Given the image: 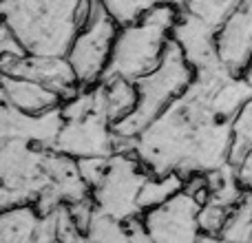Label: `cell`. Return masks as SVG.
I'll return each mask as SVG.
<instances>
[{"instance_id": "obj_21", "label": "cell", "mask_w": 252, "mask_h": 243, "mask_svg": "<svg viewBox=\"0 0 252 243\" xmlns=\"http://www.w3.org/2000/svg\"><path fill=\"white\" fill-rule=\"evenodd\" d=\"M104 7L113 13V18L120 22V27L130 25V22L139 20L151 7L161 2H175V4H186V0H102Z\"/></svg>"}, {"instance_id": "obj_1", "label": "cell", "mask_w": 252, "mask_h": 243, "mask_svg": "<svg viewBox=\"0 0 252 243\" xmlns=\"http://www.w3.org/2000/svg\"><path fill=\"white\" fill-rule=\"evenodd\" d=\"M250 97L252 87L223 60L201 66L190 87L137 135L135 155L153 175L210 173L230 161L232 120Z\"/></svg>"}, {"instance_id": "obj_5", "label": "cell", "mask_w": 252, "mask_h": 243, "mask_svg": "<svg viewBox=\"0 0 252 243\" xmlns=\"http://www.w3.org/2000/svg\"><path fill=\"white\" fill-rule=\"evenodd\" d=\"M51 148L20 137H0V208L35 204L40 192L51 186Z\"/></svg>"}, {"instance_id": "obj_20", "label": "cell", "mask_w": 252, "mask_h": 243, "mask_svg": "<svg viewBox=\"0 0 252 243\" xmlns=\"http://www.w3.org/2000/svg\"><path fill=\"white\" fill-rule=\"evenodd\" d=\"M239 4L241 0H186L184 7L219 31Z\"/></svg>"}, {"instance_id": "obj_13", "label": "cell", "mask_w": 252, "mask_h": 243, "mask_svg": "<svg viewBox=\"0 0 252 243\" xmlns=\"http://www.w3.org/2000/svg\"><path fill=\"white\" fill-rule=\"evenodd\" d=\"M217 33L219 31L215 27H210L199 16L190 13L186 7L182 9L177 25L173 27V40L182 44L184 53H186L188 62L195 66V71L221 60L217 49Z\"/></svg>"}, {"instance_id": "obj_9", "label": "cell", "mask_w": 252, "mask_h": 243, "mask_svg": "<svg viewBox=\"0 0 252 243\" xmlns=\"http://www.w3.org/2000/svg\"><path fill=\"white\" fill-rule=\"evenodd\" d=\"M56 151L75 157H109L115 152V130L113 122L104 111H91L84 118L64 120L58 135Z\"/></svg>"}, {"instance_id": "obj_11", "label": "cell", "mask_w": 252, "mask_h": 243, "mask_svg": "<svg viewBox=\"0 0 252 243\" xmlns=\"http://www.w3.org/2000/svg\"><path fill=\"white\" fill-rule=\"evenodd\" d=\"M62 124L64 115L60 106L44 113H25L9 102H2L0 109V137H20L44 148H56Z\"/></svg>"}, {"instance_id": "obj_18", "label": "cell", "mask_w": 252, "mask_h": 243, "mask_svg": "<svg viewBox=\"0 0 252 243\" xmlns=\"http://www.w3.org/2000/svg\"><path fill=\"white\" fill-rule=\"evenodd\" d=\"M219 237L223 241H252V190L246 188L241 201L228 213Z\"/></svg>"}, {"instance_id": "obj_22", "label": "cell", "mask_w": 252, "mask_h": 243, "mask_svg": "<svg viewBox=\"0 0 252 243\" xmlns=\"http://www.w3.org/2000/svg\"><path fill=\"white\" fill-rule=\"evenodd\" d=\"M87 239L89 241H128L126 221L115 219V217H111V214L95 208L91 223H89Z\"/></svg>"}, {"instance_id": "obj_25", "label": "cell", "mask_w": 252, "mask_h": 243, "mask_svg": "<svg viewBox=\"0 0 252 243\" xmlns=\"http://www.w3.org/2000/svg\"><path fill=\"white\" fill-rule=\"evenodd\" d=\"M0 53L2 56H27V49L22 47V42L13 35V31L4 22L0 29Z\"/></svg>"}, {"instance_id": "obj_12", "label": "cell", "mask_w": 252, "mask_h": 243, "mask_svg": "<svg viewBox=\"0 0 252 243\" xmlns=\"http://www.w3.org/2000/svg\"><path fill=\"white\" fill-rule=\"evenodd\" d=\"M217 49L223 64L235 73H241L252 56V0H241L235 13L219 29Z\"/></svg>"}, {"instance_id": "obj_3", "label": "cell", "mask_w": 252, "mask_h": 243, "mask_svg": "<svg viewBox=\"0 0 252 243\" xmlns=\"http://www.w3.org/2000/svg\"><path fill=\"white\" fill-rule=\"evenodd\" d=\"M80 0H2V22L31 56H66L80 31Z\"/></svg>"}, {"instance_id": "obj_14", "label": "cell", "mask_w": 252, "mask_h": 243, "mask_svg": "<svg viewBox=\"0 0 252 243\" xmlns=\"http://www.w3.org/2000/svg\"><path fill=\"white\" fill-rule=\"evenodd\" d=\"M0 89H2V102H9L25 113H44L62 104L60 93L29 78L2 73Z\"/></svg>"}, {"instance_id": "obj_16", "label": "cell", "mask_w": 252, "mask_h": 243, "mask_svg": "<svg viewBox=\"0 0 252 243\" xmlns=\"http://www.w3.org/2000/svg\"><path fill=\"white\" fill-rule=\"evenodd\" d=\"M102 84H104V95H106V115H109V120L113 124L133 113L139 100L137 82L126 78H115Z\"/></svg>"}, {"instance_id": "obj_17", "label": "cell", "mask_w": 252, "mask_h": 243, "mask_svg": "<svg viewBox=\"0 0 252 243\" xmlns=\"http://www.w3.org/2000/svg\"><path fill=\"white\" fill-rule=\"evenodd\" d=\"M186 186V177L179 173H166V175H151L146 179V183L142 186V192H139V210H148L155 208V206L168 201L170 197H175L179 190H184Z\"/></svg>"}, {"instance_id": "obj_6", "label": "cell", "mask_w": 252, "mask_h": 243, "mask_svg": "<svg viewBox=\"0 0 252 243\" xmlns=\"http://www.w3.org/2000/svg\"><path fill=\"white\" fill-rule=\"evenodd\" d=\"M118 31L120 22L113 18V13L104 7L102 0H93L91 18L84 27H80L78 35L66 53L82 87H93V84L102 82Z\"/></svg>"}, {"instance_id": "obj_7", "label": "cell", "mask_w": 252, "mask_h": 243, "mask_svg": "<svg viewBox=\"0 0 252 243\" xmlns=\"http://www.w3.org/2000/svg\"><path fill=\"white\" fill-rule=\"evenodd\" d=\"M151 175L135 152H113L109 157L104 179L91 190L95 208L122 221L142 214L137 199Z\"/></svg>"}, {"instance_id": "obj_15", "label": "cell", "mask_w": 252, "mask_h": 243, "mask_svg": "<svg viewBox=\"0 0 252 243\" xmlns=\"http://www.w3.org/2000/svg\"><path fill=\"white\" fill-rule=\"evenodd\" d=\"M42 213L33 204L2 208L0 214V243H33L38 241Z\"/></svg>"}, {"instance_id": "obj_23", "label": "cell", "mask_w": 252, "mask_h": 243, "mask_svg": "<svg viewBox=\"0 0 252 243\" xmlns=\"http://www.w3.org/2000/svg\"><path fill=\"white\" fill-rule=\"evenodd\" d=\"M230 210L223 208V206L210 204L206 201L199 210V228H201V239H221V228L228 219Z\"/></svg>"}, {"instance_id": "obj_27", "label": "cell", "mask_w": 252, "mask_h": 243, "mask_svg": "<svg viewBox=\"0 0 252 243\" xmlns=\"http://www.w3.org/2000/svg\"><path fill=\"white\" fill-rule=\"evenodd\" d=\"M241 78H244L246 82H248L250 87H252V56L248 58V62H246L244 69H241Z\"/></svg>"}, {"instance_id": "obj_2", "label": "cell", "mask_w": 252, "mask_h": 243, "mask_svg": "<svg viewBox=\"0 0 252 243\" xmlns=\"http://www.w3.org/2000/svg\"><path fill=\"white\" fill-rule=\"evenodd\" d=\"M182 4L161 2L151 7L139 20L120 27L102 82L126 78L137 82L161 62L173 27L182 16Z\"/></svg>"}, {"instance_id": "obj_4", "label": "cell", "mask_w": 252, "mask_h": 243, "mask_svg": "<svg viewBox=\"0 0 252 243\" xmlns=\"http://www.w3.org/2000/svg\"><path fill=\"white\" fill-rule=\"evenodd\" d=\"M195 80V66L188 62L182 44L170 38L161 62L137 80L139 100L137 106L124 120L115 122L113 130L124 137H137L157 115H161L170 106L175 97H179L190 82Z\"/></svg>"}, {"instance_id": "obj_26", "label": "cell", "mask_w": 252, "mask_h": 243, "mask_svg": "<svg viewBox=\"0 0 252 243\" xmlns=\"http://www.w3.org/2000/svg\"><path fill=\"white\" fill-rule=\"evenodd\" d=\"M237 173H239V179H241V183H244V188L252 190V151L244 157V161L237 166Z\"/></svg>"}, {"instance_id": "obj_24", "label": "cell", "mask_w": 252, "mask_h": 243, "mask_svg": "<svg viewBox=\"0 0 252 243\" xmlns=\"http://www.w3.org/2000/svg\"><path fill=\"white\" fill-rule=\"evenodd\" d=\"M109 157L95 155V157H80V159H78L80 173H82L84 182L89 183V188H91V190L102 182V179H104L106 168H109Z\"/></svg>"}, {"instance_id": "obj_8", "label": "cell", "mask_w": 252, "mask_h": 243, "mask_svg": "<svg viewBox=\"0 0 252 243\" xmlns=\"http://www.w3.org/2000/svg\"><path fill=\"white\" fill-rule=\"evenodd\" d=\"M201 204L188 190H179L168 201L144 210L142 219L151 241H197L201 239L199 228Z\"/></svg>"}, {"instance_id": "obj_19", "label": "cell", "mask_w": 252, "mask_h": 243, "mask_svg": "<svg viewBox=\"0 0 252 243\" xmlns=\"http://www.w3.org/2000/svg\"><path fill=\"white\" fill-rule=\"evenodd\" d=\"M250 151H252V97L237 111L235 120H232L230 164L239 166Z\"/></svg>"}, {"instance_id": "obj_10", "label": "cell", "mask_w": 252, "mask_h": 243, "mask_svg": "<svg viewBox=\"0 0 252 243\" xmlns=\"http://www.w3.org/2000/svg\"><path fill=\"white\" fill-rule=\"evenodd\" d=\"M2 73L29 78L44 87L53 89L62 95V102L78 95L82 84L78 82V75L73 71V64L66 56H2L0 58Z\"/></svg>"}]
</instances>
